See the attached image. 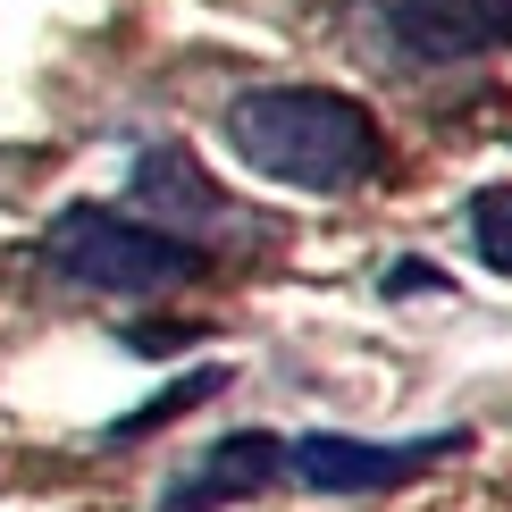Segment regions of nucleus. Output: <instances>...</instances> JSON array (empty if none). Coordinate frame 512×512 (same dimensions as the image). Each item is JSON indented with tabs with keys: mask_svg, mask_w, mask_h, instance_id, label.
Masks as SVG:
<instances>
[{
	"mask_svg": "<svg viewBox=\"0 0 512 512\" xmlns=\"http://www.w3.org/2000/svg\"><path fill=\"white\" fill-rule=\"evenodd\" d=\"M219 387V370H194V378H177V387H168L160 403H143L135 420H118V437H143V429H160V420H177V412H194V403Z\"/></svg>",
	"mask_w": 512,
	"mask_h": 512,
	"instance_id": "obj_8",
	"label": "nucleus"
},
{
	"mask_svg": "<svg viewBox=\"0 0 512 512\" xmlns=\"http://www.w3.org/2000/svg\"><path fill=\"white\" fill-rule=\"evenodd\" d=\"M219 126H227V152L252 177L294 185V194H353L387 160L378 118L353 93H328V84H261V93H236Z\"/></svg>",
	"mask_w": 512,
	"mask_h": 512,
	"instance_id": "obj_1",
	"label": "nucleus"
},
{
	"mask_svg": "<svg viewBox=\"0 0 512 512\" xmlns=\"http://www.w3.org/2000/svg\"><path fill=\"white\" fill-rule=\"evenodd\" d=\"M471 252L496 277H512V185H479L471 194Z\"/></svg>",
	"mask_w": 512,
	"mask_h": 512,
	"instance_id": "obj_7",
	"label": "nucleus"
},
{
	"mask_svg": "<svg viewBox=\"0 0 512 512\" xmlns=\"http://www.w3.org/2000/svg\"><path fill=\"white\" fill-rule=\"evenodd\" d=\"M42 261H51V277H68L76 294L143 303V294H168V286H185V277H202V244L168 236V227L135 219V210L68 202L51 227H42Z\"/></svg>",
	"mask_w": 512,
	"mask_h": 512,
	"instance_id": "obj_2",
	"label": "nucleus"
},
{
	"mask_svg": "<svg viewBox=\"0 0 512 512\" xmlns=\"http://www.w3.org/2000/svg\"><path fill=\"white\" fill-rule=\"evenodd\" d=\"M445 454H462V437H395V445H378V437H303V445H286V471L319 487V496H378V487H403V479H420V471H437Z\"/></svg>",
	"mask_w": 512,
	"mask_h": 512,
	"instance_id": "obj_4",
	"label": "nucleus"
},
{
	"mask_svg": "<svg viewBox=\"0 0 512 512\" xmlns=\"http://www.w3.org/2000/svg\"><path fill=\"white\" fill-rule=\"evenodd\" d=\"M135 219L168 227V236H202V227L227 219V194L202 177V160L185 143H152L135 160Z\"/></svg>",
	"mask_w": 512,
	"mask_h": 512,
	"instance_id": "obj_6",
	"label": "nucleus"
},
{
	"mask_svg": "<svg viewBox=\"0 0 512 512\" xmlns=\"http://www.w3.org/2000/svg\"><path fill=\"white\" fill-rule=\"evenodd\" d=\"M361 42L403 68H462V59L512 51V0H361Z\"/></svg>",
	"mask_w": 512,
	"mask_h": 512,
	"instance_id": "obj_3",
	"label": "nucleus"
},
{
	"mask_svg": "<svg viewBox=\"0 0 512 512\" xmlns=\"http://www.w3.org/2000/svg\"><path fill=\"white\" fill-rule=\"evenodd\" d=\"M286 479V445L244 429V437H219L210 454L194 462V471H177V487H168V512H219V504H252L261 487Z\"/></svg>",
	"mask_w": 512,
	"mask_h": 512,
	"instance_id": "obj_5",
	"label": "nucleus"
}]
</instances>
